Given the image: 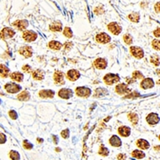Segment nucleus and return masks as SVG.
I'll use <instances>...</instances> for the list:
<instances>
[{"instance_id":"f8f14e48","label":"nucleus","mask_w":160,"mask_h":160,"mask_svg":"<svg viewBox=\"0 0 160 160\" xmlns=\"http://www.w3.org/2000/svg\"><path fill=\"white\" fill-rule=\"evenodd\" d=\"M54 83L57 85H63L65 83L63 73L60 70H56L54 74Z\"/></svg>"},{"instance_id":"09e8293b","label":"nucleus","mask_w":160,"mask_h":160,"mask_svg":"<svg viewBox=\"0 0 160 160\" xmlns=\"http://www.w3.org/2000/svg\"><path fill=\"white\" fill-rule=\"evenodd\" d=\"M154 35L155 36V37H157V38H159V28L158 27V28L154 31Z\"/></svg>"},{"instance_id":"f03ea898","label":"nucleus","mask_w":160,"mask_h":160,"mask_svg":"<svg viewBox=\"0 0 160 160\" xmlns=\"http://www.w3.org/2000/svg\"><path fill=\"white\" fill-rule=\"evenodd\" d=\"M75 93L79 97L88 98L91 95V90L86 86H79L75 89Z\"/></svg>"},{"instance_id":"ea45409f","label":"nucleus","mask_w":160,"mask_h":160,"mask_svg":"<svg viewBox=\"0 0 160 160\" xmlns=\"http://www.w3.org/2000/svg\"><path fill=\"white\" fill-rule=\"evenodd\" d=\"M69 134H70L69 129H65V130H63L61 132V136L63 138H67L69 137Z\"/></svg>"},{"instance_id":"b1692460","label":"nucleus","mask_w":160,"mask_h":160,"mask_svg":"<svg viewBox=\"0 0 160 160\" xmlns=\"http://www.w3.org/2000/svg\"><path fill=\"white\" fill-rule=\"evenodd\" d=\"M128 119L129 121L131 122V123L133 124V126H136L138 122V116L136 113H134V112H131V113H129L127 115Z\"/></svg>"},{"instance_id":"9b49d317","label":"nucleus","mask_w":160,"mask_h":160,"mask_svg":"<svg viewBox=\"0 0 160 160\" xmlns=\"http://www.w3.org/2000/svg\"><path fill=\"white\" fill-rule=\"evenodd\" d=\"M73 94L72 90L68 89V88H62L58 91V96L63 99H69L73 96Z\"/></svg>"},{"instance_id":"6e6552de","label":"nucleus","mask_w":160,"mask_h":160,"mask_svg":"<svg viewBox=\"0 0 160 160\" xmlns=\"http://www.w3.org/2000/svg\"><path fill=\"white\" fill-rule=\"evenodd\" d=\"M38 37L37 34L33 31H25L22 33V38L26 42H34Z\"/></svg>"},{"instance_id":"c03bdc74","label":"nucleus","mask_w":160,"mask_h":160,"mask_svg":"<svg viewBox=\"0 0 160 160\" xmlns=\"http://www.w3.org/2000/svg\"><path fill=\"white\" fill-rule=\"evenodd\" d=\"M6 135L3 133H0V144H3L6 143Z\"/></svg>"},{"instance_id":"423d86ee","label":"nucleus","mask_w":160,"mask_h":160,"mask_svg":"<svg viewBox=\"0 0 160 160\" xmlns=\"http://www.w3.org/2000/svg\"><path fill=\"white\" fill-rule=\"evenodd\" d=\"M15 34V31L13 29L10 27H5L0 31V37L3 39H7L14 37V35Z\"/></svg>"},{"instance_id":"0eeeda50","label":"nucleus","mask_w":160,"mask_h":160,"mask_svg":"<svg viewBox=\"0 0 160 160\" xmlns=\"http://www.w3.org/2000/svg\"><path fill=\"white\" fill-rule=\"evenodd\" d=\"M96 41L99 42V43H102V44H106V43H108L111 42V37L110 35H108L105 32H102V33H99L96 35L95 37Z\"/></svg>"},{"instance_id":"4be33fe9","label":"nucleus","mask_w":160,"mask_h":160,"mask_svg":"<svg viewBox=\"0 0 160 160\" xmlns=\"http://www.w3.org/2000/svg\"><path fill=\"white\" fill-rule=\"evenodd\" d=\"M136 145L138 147H139L142 150H147L150 147V143L145 139L140 138L136 141Z\"/></svg>"},{"instance_id":"f3484780","label":"nucleus","mask_w":160,"mask_h":160,"mask_svg":"<svg viewBox=\"0 0 160 160\" xmlns=\"http://www.w3.org/2000/svg\"><path fill=\"white\" fill-rule=\"evenodd\" d=\"M19 54H22V56H24L25 58H31L32 56V54H33V51H32V49L31 47H27V46H25V47H22L19 49Z\"/></svg>"},{"instance_id":"f257e3e1","label":"nucleus","mask_w":160,"mask_h":160,"mask_svg":"<svg viewBox=\"0 0 160 160\" xmlns=\"http://www.w3.org/2000/svg\"><path fill=\"white\" fill-rule=\"evenodd\" d=\"M103 80H104V83L106 84H107V85H113V84L119 82L120 77L118 76V74H116L109 73L106 74L105 76L103 77Z\"/></svg>"},{"instance_id":"f704fd0d","label":"nucleus","mask_w":160,"mask_h":160,"mask_svg":"<svg viewBox=\"0 0 160 160\" xmlns=\"http://www.w3.org/2000/svg\"><path fill=\"white\" fill-rule=\"evenodd\" d=\"M150 63H152L154 66L159 67V55L153 54L152 56H150Z\"/></svg>"},{"instance_id":"5701e85b","label":"nucleus","mask_w":160,"mask_h":160,"mask_svg":"<svg viewBox=\"0 0 160 160\" xmlns=\"http://www.w3.org/2000/svg\"><path fill=\"white\" fill-rule=\"evenodd\" d=\"M50 30L51 31H61L63 30V24L59 21L53 22L50 25Z\"/></svg>"},{"instance_id":"cd10ccee","label":"nucleus","mask_w":160,"mask_h":160,"mask_svg":"<svg viewBox=\"0 0 160 160\" xmlns=\"http://www.w3.org/2000/svg\"><path fill=\"white\" fill-rule=\"evenodd\" d=\"M31 98V95H30V93L26 90H24V91H22V92L19 94L18 95V99L20 100V101H28L29 99Z\"/></svg>"},{"instance_id":"4468645a","label":"nucleus","mask_w":160,"mask_h":160,"mask_svg":"<svg viewBox=\"0 0 160 160\" xmlns=\"http://www.w3.org/2000/svg\"><path fill=\"white\" fill-rule=\"evenodd\" d=\"M94 66L97 68V69H100V70H103L106 67H107V61L106 60L103 58H99L95 60L94 62Z\"/></svg>"},{"instance_id":"c9c22d12","label":"nucleus","mask_w":160,"mask_h":160,"mask_svg":"<svg viewBox=\"0 0 160 160\" xmlns=\"http://www.w3.org/2000/svg\"><path fill=\"white\" fill-rule=\"evenodd\" d=\"M63 35L66 36V37H67V38H72L73 37V32H72V31H71V29L70 28V27H65L63 30Z\"/></svg>"},{"instance_id":"37998d69","label":"nucleus","mask_w":160,"mask_h":160,"mask_svg":"<svg viewBox=\"0 0 160 160\" xmlns=\"http://www.w3.org/2000/svg\"><path fill=\"white\" fill-rule=\"evenodd\" d=\"M22 69L24 72H26V73H30V72H31L32 71L31 67H30L29 65H25V66H23V67H22Z\"/></svg>"},{"instance_id":"a19ab883","label":"nucleus","mask_w":160,"mask_h":160,"mask_svg":"<svg viewBox=\"0 0 160 160\" xmlns=\"http://www.w3.org/2000/svg\"><path fill=\"white\" fill-rule=\"evenodd\" d=\"M9 116L12 118V119L15 120V119H16V118H18V114H17V112H16L15 111L12 110V111H9Z\"/></svg>"},{"instance_id":"2f4dec72","label":"nucleus","mask_w":160,"mask_h":160,"mask_svg":"<svg viewBox=\"0 0 160 160\" xmlns=\"http://www.w3.org/2000/svg\"><path fill=\"white\" fill-rule=\"evenodd\" d=\"M99 154L100 155H102L103 157L107 156L109 154V150L108 148H106V147H104L103 145H101V147L99 148Z\"/></svg>"},{"instance_id":"dca6fc26","label":"nucleus","mask_w":160,"mask_h":160,"mask_svg":"<svg viewBox=\"0 0 160 160\" xmlns=\"http://www.w3.org/2000/svg\"><path fill=\"white\" fill-rule=\"evenodd\" d=\"M28 25L29 22L26 20H17L15 22H13V26H15L16 28L19 31H23V30L26 29Z\"/></svg>"},{"instance_id":"3c124183","label":"nucleus","mask_w":160,"mask_h":160,"mask_svg":"<svg viewBox=\"0 0 160 160\" xmlns=\"http://www.w3.org/2000/svg\"><path fill=\"white\" fill-rule=\"evenodd\" d=\"M53 138H54V143L55 144H57L58 143V137L55 135V136H53Z\"/></svg>"},{"instance_id":"a211bd4d","label":"nucleus","mask_w":160,"mask_h":160,"mask_svg":"<svg viewBox=\"0 0 160 160\" xmlns=\"http://www.w3.org/2000/svg\"><path fill=\"white\" fill-rule=\"evenodd\" d=\"M38 95L42 99H52L54 96V91L52 90H42L38 93Z\"/></svg>"},{"instance_id":"aec40b11","label":"nucleus","mask_w":160,"mask_h":160,"mask_svg":"<svg viewBox=\"0 0 160 160\" xmlns=\"http://www.w3.org/2000/svg\"><path fill=\"white\" fill-rule=\"evenodd\" d=\"M109 143H110V144L111 145L112 147H118L122 145L121 139L117 135H112L111 138L109 139Z\"/></svg>"},{"instance_id":"864d4df0","label":"nucleus","mask_w":160,"mask_h":160,"mask_svg":"<svg viewBox=\"0 0 160 160\" xmlns=\"http://www.w3.org/2000/svg\"><path fill=\"white\" fill-rule=\"evenodd\" d=\"M0 95H3V94H2V93L0 92Z\"/></svg>"},{"instance_id":"7ed1b4c3","label":"nucleus","mask_w":160,"mask_h":160,"mask_svg":"<svg viewBox=\"0 0 160 160\" xmlns=\"http://www.w3.org/2000/svg\"><path fill=\"white\" fill-rule=\"evenodd\" d=\"M4 88L7 92L10 93V94H15V93L19 92L22 89V87L19 85L14 83H6V85L4 86Z\"/></svg>"},{"instance_id":"79ce46f5","label":"nucleus","mask_w":160,"mask_h":160,"mask_svg":"<svg viewBox=\"0 0 160 160\" xmlns=\"http://www.w3.org/2000/svg\"><path fill=\"white\" fill-rule=\"evenodd\" d=\"M103 12H104V10H103L102 6H97L95 9V13L96 15H102Z\"/></svg>"},{"instance_id":"4c0bfd02","label":"nucleus","mask_w":160,"mask_h":160,"mask_svg":"<svg viewBox=\"0 0 160 160\" xmlns=\"http://www.w3.org/2000/svg\"><path fill=\"white\" fill-rule=\"evenodd\" d=\"M152 47L154 49V50H157V51H159V40L158 39H154L152 41Z\"/></svg>"},{"instance_id":"c756f323","label":"nucleus","mask_w":160,"mask_h":160,"mask_svg":"<svg viewBox=\"0 0 160 160\" xmlns=\"http://www.w3.org/2000/svg\"><path fill=\"white\" fill-rule=\"evenodd\" d=\"M107 94V90L105 89V88H102V87H99V88H97L95 91V94H94V96L95 97H102V96L105 95Z\"/></svg>"},{"instance_id":"1a4fd4ad","label":"nucleus","mask_w":160,"mask_h":160,"mask_svg":"<svg viewBox=\"0 0 160 160\" xmlns=\"http://www.w3.org/2000/svg\"><path fill=\"white\" fill-rule=\"evenodd\" d=\"M107 28H108L109 31L111 32L113 35H118L122 32L121 26L115 22L109 23L108 26H107Z\"/></svg>"},{"instance_id":"e433bc0d","label":"nucleus","mask_w":160,"mask_h":160,"mask_svg":"<svg viewBox=\"0 0 160 160\" xmlns=\"http://www.w3.org/2000/svg\"><path fill=\"white\" fill-rule=\"evenodd\" d=\"M123 40L126 42V44L127 45H131L133 42V38L131 37V35L129 34H126L123 35Z\"/></svg>"},{"instance_id":"8fccbe9b","label":"nucleus","mask_w":160,"mask_h":160,"mask_svg":"<svg viewBox=\"0 0 160 160\" xmlns=\"http://www.w3.org/2000/svg\"><path fill=\"white\" fill-rule=\"evenodd\" d=\"M154 8H155L156 13H159V3H157V4H155Z\"/></svg>"},{"instance_id":"9d476101","label":"nucleus","mask_w":160,"mask_h":160,"mask_svg":"<svg viewBox=\"0 0 160 160\" xmlns=\"http://www.w3.org/2000/svg\"><path fill=\"white\" fill-rule=\"evenodd\" d=\"M146 119H147L148 124L151 125V126H154L159 122V116L156 113H150L147 116Z\"/></svg>"},{"instance_id":"ddd939ff","label":"nucleus","mask_w":160,"mask_h":160,"mask_svg":"<svg viewBox=\"0 0 160 160\" xmlns=\"http://www.w3.org/2000/svg\"><path fill=\"white\" fill-rule=\"evenodd\" d=\"M67 78L70 81H76L80 78V73L79 70H74V69H71V70H68L67 73Z\"/></svg>"},{"instance_id":"603ef678","label":"nucleus","mask_w":160,"mask_h":160,"mask_svg":"<svg viewBox=\"0 0 160 160\" xmlns=\"http://www.w3.org/2000/svg\"><path fill=\"white\" fill-rule=\"evenodd\" d=\"M56 150H57V151H60V149H59V148H57V149H56Z\"/></svg>"},{"instance_id":"bb28decb","label":"nucleus","mask_w":160,"mask_h":160,"mask_svg":"<svg viewBox=\"0 0 160 160\" xmlns=\"http://www.w3.org/2000/svg\"><path fill=\"white\" fill-rule=\"evenodd\" d=\"M48 47L52 49V50H56V51H58L60 50L61 48L63 47V44L59 42L58 41H51L48 44Z\"/></svg>"},{"instance_id":"20e7f679","label":"nucleus","mask_w":160,"mask_h":160,"mask_svg":"<svg viewBox=\"0 0 160 160\" xmlns=\"http://www.w3.org/2000/svg\"><path fill=\"white\" fill-rule=\"evenodd\" d=\"M115 91L118 95H127V94H130V92L131 91V90L128 87L127 85H126L125 83H120L117 86H115Z\"/></svg>"},{"instance_id":"7c9ffc66","label":"nucleus","mask_w":160,"mask_h":160,"mask_svg":"<svg viewBox=\"0 0 160 160\" xmlns=\"http://www.w3.org/2000/svg\"><path fill=\"white\" fill-rule=\"evenodd\" d=\"M128 18H129V19L131 20V22H138L139 21V19H140V16H139V14H138V13L133 12L128 15Z\"/></svg>"},{"instance_id":"72a5a7b5","label":"nucleus","mask_w":160,"mask_h":160,"mask_svg":"<svg viewBox=\"0 0 160 160\" xmlns=\"http://www.w3.org/2000/svg\"><path fill=\"white\" fill-rule=\"evenodd\" d=\"M132 79L135 81V79H143L144 76L143 74L138 70H135L132 74Z\"/></svg>"},{"instance_id":"a18cd8bd","label":"nucleus","mask_w":160,"mask_h":160,"mask_svg":"<svg viewBox=\"0 0 160 160\" xmlns=\"http://www.w3.org/2000/svg\"><path fill=\"white\" fill-rule=\"evenodd\" d=\"M73 47V43L71 42H68L65 44V51H69L71 49V47Z\"/></svg>"},{"instance_id":"2eb2a0df","label":"nucleus","mask_w":160,"mask_h":160,"mask_svg":"<svg viewBox=\"0 0 160 160\" xmlns=\"http://www.w3.org/2000/svg\"><path fill=\"white\" fill-rule=\"evenodd\" d=\"M154 85V83L152 79L150 78H147V79H143V80L141 82L140 86L142 89L147 90L150 89V88H152Z\"/></svg>"},{"instance_id":"5fc2aeb1","label":"nucleus","mask_w":160,"mask_h":160,"mask_svg":"<svg viewBox=\"0 0 160 160\" xmlns=\"http://www.w3.org/2000/svg\"><path fill=\"white\" fill-rule=\"evenodd\" d=\"M0 103H1V100H0Z\"/></svg>"},{"instance_id":"58836bf2","label":"nucleus","mask_w":160,"mask_h":160,"mask_svg":"<svg viewBox=\"0 0 160 160\" xmlns=\"http://www.w3.org/2000/svg\"><path fill=\"white\" fill-rule=\"evenodd\" d=\"M23 147H24V148L26 149V150H31V149L33 148V145H32L29 141L24 140L23 141Z\"/></svg>"},{"instance_id":"39448f33","label":"nucleus","mask_w":160,"mask_h":160,"mask_svg":"<svg viewBox=\"0 0 160 160\" xmlns=\"http://www.w3.org/2000/svg\"><path fill=\"white\" fill-rule=\"evenodd\" d=\"M130 52L134 58H136L138 59H141V58H143L144 57L143 50L141 47H131Z\"/></svg>"},{"instance_id":"49530a36","label":"nucleus","mask_w":160,"mask_h":160,"mask_svg":"<svg viewBox=\"0 0 160 160\" xmlns=\"http://www.w3.org/2000/svg\"><path fill=\"white\" fill-rule=\"evenodd\" d=\"M137 96H138V92H134L132 93V94H130V95H128L127 96H126L124 99H134V98H135V97H137Z\"/></svg>"},{"instance_id":"6ab92c4d","label":"nucleus","mask_w":160,"mask_h":160,"mask_svg":"<svg viewBox=\"0 0 160 160\" xmlns=\"http://www.w3.org/2000/svg\"><path fill=\"white\" fill-rule=\"evenodd\" d=\"M118 132L122 137H128L131 134V128L127 126H122L118 129Z\"/></svg>"},{"instance_id":"de8ad7c7","label":"nucleus","mask_w":160,"mask_h":160,"mask_svg":"<svg viewBox=\"0 0 160 160\" xmlns=\"http://www.w3.org/2000/svg\"><path fill=\"white\" fill-rule=\"evenodd\" d=\"M117 159H118V160H125L127 159V155L122 153L118 154V155H117Z\"/></svg>"},{"instance_id":"a878e982","label":"nucleus","mask_w":160,"mask_h":160,"mask_svg":"<svg viewBox=\"0 0 160 160\" xmlns=\"http://www.w3.org/2000/svg\"><path fill=\"white\" fill-rule=\"evenodd\" d=\"M10 79L15 82H22L23 80V74L20 73V72H13L10 74Z\"/></svg>"},{"instance_id":"393cba45","label":"nucleus","mask_w":160,"mask_h":160,"mask_svg":"<svg viewBox=\"0 0 160 160\" xmlns=\"http://www.w3.org/2000/svg\"><path fill=\"white\" fill-rule=\"evenodd\" d=\"M10 73V69L8 67L3 65V64H0V77L2 78H6L8 77Z\"/></svg>"},{"instance_id":"412c9836","label":"nucleus","mask_w":160,"mask_h":160,"mask_svg":"<svg viewBox=\"0 0 160 160\" xmlns=\"http://www.w3.org/2000/svg\"><path fill=\"white\" fill-rule=\"evenodd\" d=\"M32 76L34 78V79L37 80V81H41L44 79V71L40 69H37L33 71Z\"/></svg>"},{"instance_id":"c85d7f7f","label":"nucleus","mask_w":160,"mask_h":160,"mask_svg":"<svg viewBox=\"0 0 160 160\" xmlns=\"http://www.w3.org/2000/svg\"><path fill=\"white\" fill-rule=\"evenodd\" d=\"M132 157H134V159H143L145 157V153L143 151L139 150H133V152L131 153Z\"/></svg>"},{"instance_id":"473e14b6","label":"nucleus","mask_w":160,"mask_h":160,"mask_svg":"<svg viewBox=\"0 0 160 160\" xmlns=\"http://www.w3.org/2000/svg\"><path fill=\"white\" fill-rule=\"evenodd\" d=\"M10 158L12 160H19L20 159V154L16 150H10L9 153Z\"/></svg>"}]
</instances>
